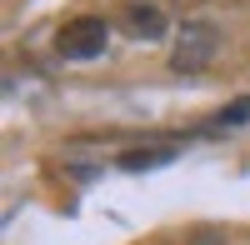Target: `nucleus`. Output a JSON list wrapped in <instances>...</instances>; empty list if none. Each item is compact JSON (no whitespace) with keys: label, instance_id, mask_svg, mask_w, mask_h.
Masks as SVG:
<instances>
[{"label":"nucleus","instance_id":"20e7f679","mask_svg":"<svg viewBox=\"0 0 250 245\" xmlns=\"http://www.w3.org/2000/svg\"><path fill=\"white\" fill-rule=\"evenodd\" d=\"M175 155H180V145H135V150H120L115 165L130 170V175H140V170H160V165H170Z\"/></svg>","mask_w":250,"mask_h":245},{"label":"nucleus","instance_id":"f03ea898","mask_svg":"<svg viewBox=\"0 0 250 245\" xmlns=\"http://www.w3.org/2000/svg\"><path fill=\"white\" fill-rule=\"evenodd\" d=\"M105 45H110L105 15H75L55 35V55H65V60H95V55H105Z\"/></svg>","mask_w":250,"mask_h":245},{"label":"nucleus","instance_id":"39448f33","mask_svg":"<svg viewBox=\"0 0 250 245\" xmlns=\"http://www.w3.org/2000/svg\"><path fill=\"white\" fill-rule=\"evenodd\" d=\"M245 120H250V95H245V100H235V105H225V110H220L205 130H230V125H245Z\"/></svg>","mask_w":250,"mask_h":245},{"label":"nucleus","instance_id":"7ed1b4c3","mask_svg":"<svg viewBox=\"0 0 250 245\" xmlns=\"http://www.w3.org/2000/svg\"><path fill=\"white\" fill-rule=\"evenodd\" d=\"M115 30L130 35V40H160L165 30H170V20H165L160 5H145V0H125V5L115 10Z\"/></svg>","mask_w":250,"mask_h":245},{"label":"nucleus","instance_id":"f257e3e1","mask_svg":"<svg viewBox=\"0 0 250 245\" xmlns=\"http://www.w3.org/2000/svg\"><path fill=\"white\" fill-rule=\"evenodd\" d=\"M215 55H220V25H215V20H185L180 35H175L170 65H175L180 75H200Z\"/></svg>","mask_w":250,"mask_h":245}]
</instances>
